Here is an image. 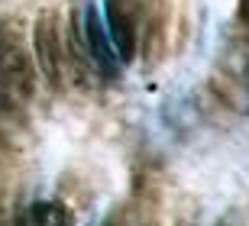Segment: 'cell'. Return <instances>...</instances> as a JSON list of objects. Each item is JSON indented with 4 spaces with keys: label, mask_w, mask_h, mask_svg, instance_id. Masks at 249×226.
Returning a JSON list of instances; mask_svg holds the SVG:
<instances>
[{
    "label": "cell",
    "mask_w": 249,
    "mask_h": 226,
    "mask_svg": "<svg viewBox=\"0 0 249 226\" xmlns=\"http://www.w3.org/2000/svg\"><path fill=\"white\" fill-rule=\"evenodd\" d=\"M104 29L117 58L133 62L139 55H152L165 33V3L162 0H107Z\"/></svg>",
    "instance_id": "1"
},
{
    "label": "cell",
    "mask_w": 249,
    "mask_h": 226,
    "mask_svg": "<svg viewBox=\"0 0 249 226\" xmlns=\"http://www.w3.org/2000/svg\"><path fill=\"white\" fill-rule=\"evenodd\" d=\"M36 62L42 68V78L49 81L52 90H65L68 78H71V49H68V39L62 33V19L55 13H46V17L36 23Z\"/></svg>",
    "instance_id": "2"
},
{
    "label": "cell",
    "mask_w": 249,
    "mask_h": 226,
    "mask_svg": "<svg viewBox=\"0 0 249 226\" xmlns=\"http://www.w3.org/2000/svg\"><path fill=\"white\" fill-rule=\"evenodd\" d=\"M29 84H33V71L17 42V33L0 19V97L26 100Z\"/></svg>",
    "instance_id": "3"
},
{
    "label": "cell",
    "mask_w": 249,
    "mask_h": 226,
    "mask_svg": "<svg viewBox=\"0 0 249 226\" xmlns=\"http://www.w3.org/2000/svg\"><path fill=\"white\" fill-rule=\"evenodd\" d=\"M240 26L249 29V0H240Z\"/></svg>",
    "instance_id": "4"
},
{
    "label": "cell",
    "mask_w": 249,
    "mask_h": 226,
    "mask_svg": "<svg viewBox=\"0 0 249 226\" xmlns=\"http://www.w3.org/2000/svg\"><path fill=\"white\" fill-rule=\"evenodd\" d=\"M7 172V142L0 139V174Z\"/></svg>",
    "instance_id": "5"
},
{
    "label": "cell",
    "mask_w": 249,
    "mask_h": 226,
    "mask_svg": "<svg viewBox=\"0 0 249 226\" xmlns=\"http://www.w3.org/2000/svg\"><path fill=\"white\" fill-rule=\"evenodd\" d=\"M107 226H123V223H120V220H110V223H107Z\"/></svg>",
    "instance_id": "6"
}]
</instances>
